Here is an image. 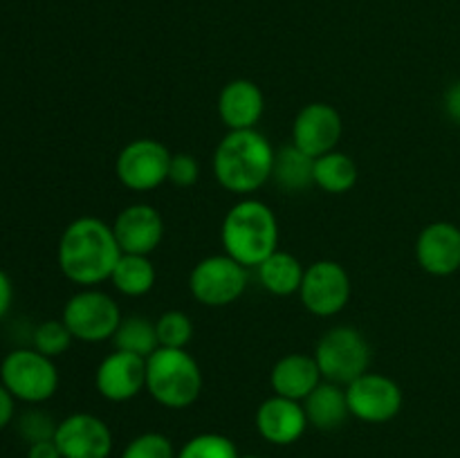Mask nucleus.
I'll use <instances>...</instances> for the list:
<instances>
[{
	"label": "nucleus",
	"instance_id": "nucleus-1",
	"mask_svg": "<svg viewBox=\"0 0 460 458\" xmlns=\"http://www.w3.org/2000/svg\"><path fill=\"white\" fill-rule=\"evenodd\" d=\"M121 247L112 225L97 216H81L63 229L58 238V269L70 283L79 287H97L111 281Z\"/></svg>",
	"mask_w": 460,
	"mask_h": 458
},
{
	"label": "nucleus",
	"instance_id": "nucleus-2",
	"mask_svg": "<svg viewBox=\"0 0 460 458\" xmlns=\"http://www.w3.org/2000/svg\"><path fill=\"white\" fill-rule=\"evenodd\" d=\"M274 153L261 130H227L214 148L211 166L225 191L250 196L272 180Z\"/></svg>",
	"mask_w": 460,
	"mask_h": 458
},
{
	"label": "nucleus",
	"instance_id": "nucleus-3",
	"mask_svg": "<svg viewBox=\"0 0 460 458\" xmlns=\"http://www.w3.org/2000/svg\"><path fill=\"white\" fill-rule=\"evenodd\" d=\"M225 254L247 269H256L279 250V220L272 207L256 198H243L229 207L220 225Z\"/></svg>",
	"mask_w": 460,
	"mask_h": 458
},
{
	"label": "nucleus",
	"instance_id": "nucleus-4",
	"mask_svg": "<svg viewBox=\"0 0 460 458\" xmlns=\"http://www.w3.org/2000/svg\"><path fill=\"white\" fill-rule=\"evenodd\" d=\"M202 371L187 348H157L146 357V391L160 407L189 409L202 393Z\"/></svg>",
	"mask_w": 460,
	"mask_h": 458
},
{
	"label": "nucleus",
	"instance_id": "nucleus-5",
	"mask_svg": "<svg viewBox=\"0 0 460 458\" xmlns=\"http://www.w3.org/2000/svg\"><path fill=\"white\" fill-rule=\"evenodd\" d=\"M0 382L13 400L40 404L57 393L58 368L52 357L36 348H16L0 362Z\"/></svg>",
	"mask_w": 460,
	"mask_h": 458
},
{
	"label": "nucleus",
	"instance_id": "nucleus-6",
	"mask_svg": "<svg viewBox=\"0 0 460 458\" xmlns=\"http://www.w3.org/2000/svg\"><path fill=\"white\" fill-rule=\"evenodd\" d=\"M313 355L323 380L341 386L358 380L371 366V344L353 326H335L323 332Z\"/></svg>",
	"mask_w": 460,
	"mask_h": 458
},
{
	"label": "nucleus",
	"instance_id": "nucleus-7",
	"mask_svg": "<svg viewBox=\"0 0 460 458\" xmlns=\"http://www.w3.org/2000/svg\"><path fill=\"white\" fill-rule=\"evenodd\" d=\"M63 323L76 341L102 344L115 337L121 323L119 304L99 287H81L63 305Z\"/></svg>",
	"mask_w": 460,
	"mask_h": 458
},
{
	"label": "nucleus",
	"instance_id": "nucleus-8",
	"mask_svg": "<svg viewBox=\"0 0 460 458\" xmlns=\"http://www.w3.org/2000/svg\"><path fill=\"white\" fill-rule=\"evenodd\" d=\"M250 283V269L232 256L214 254L198 260L189 274V290L207 308H225L241 299Z\"/></svg>",
	"mask_w": 460,
	"mask_h": 458
},
{
	"label": "nucleus",
	"instance_id": "nucleus-9",
	"mask_svg": "<svg viewBox=\"0 0 460 458\" xmlns=\"http://www.w3.org/2000/svg\"><path fill=\"white\" fill-rule=\"evenodd\" d=\"M171 155L173 153L157 139H133L117 153V180L130 191H153V189L169 182Z\"/></svg>",
	"mask_w": 460,
	"mask_h": 458
},
{
	"label": "nucleus",
	"instance_id": "nucleus-10",
	"mask_svg": "<svg viewBox=\"0 0 460 458\" xmlns=\"http://www.w3.org/2000/svg\"><path fill=\"white\" fill-rule=\"evenodd\" d=\"M350 277L337 260L322 259L305 268L299 287L304 308L314 317H335L350 301Z\"/></svg>",
	"mask_w": 460,
	"mask_h": 458
},
{
	"label": "nucleus",
	"instance_id": "nucleus-11",
	"mask_svg": "<svg viewBox=\"0 0 460 458\" xmlns=\"http://www.w3.org/2000/svg\"><path fill=\"white\" fill-rule=\"evenodd\" d=\"M344 389L350 416L368 425H385L402 411V389L385 373L367 371Z\"/></svg>",
	"mask_w": 460,
	"mask_h": 458
},
{
	"label": "nucleus",
	"instance_id": "nucleus-12",
	"mask_svg": "<svg viewBox=\"0 0 460 458\" xmlns=\"http://www.w3.org/2000/svg\"><path fill=\"white\" fill-rule=\"evenodd\" d=\"M54 443L63 458H108L115 438L106 420L94 413L79 411L58 422Z\"/></svg>",
	"mask_w": 460,
	"mask_h": 458
},
{
	"label": "nucleus",
	"instance_id": "nucleus-13",
	"mask_svg": "<svg viewBox=\"0 0 460 458\" xmlns=\"http://www.w3.org/2000/svg\"><path fill=\"white\" fill-rule=\"evenodd\" d=\"M341 133H344V121L340 110L331 103L313 101L296 112L292 124V144L317 160L326 153L337 151Z\"/></svg>",
	"mask_w": 460,
	"mask_h": 458
},
{
	"label": "nucleus",
	"instance_id": "nucleus-14",
	"mask_svg": "<svg viewBox=\"0 0 460 458\" xmlns=\"http://www.w3.org/2000/svg\"><path fill=\"white\" fill-rule=\"evenodd\" d=\"M94 386L108 402H128L146 391V359L126 350H112L94 371Z\"/></svg>",
	"mask_w": 460,
	"mask_h": 458
},
{
	"label": "nucleus",
	"instance_id": "nucleus-15",
	"mask_svg": "<svg viewBox=\"0 0 460 458\" xmlns=\"http://www.w3.org/2000/svg\"><path fill=\"white\" fill-rule=\"evenodd\" d=\"M112 232L119 242L121 254L151 256L164 238V218L148 202H135L115 216Z\"/></svg>",
	"mask_w": 460,
	"mask_h": 458
},
{
	"label": "nucleus",
	"instance_id": "nucleus-16",
	"mask_svg": "<svg viewBox=\"0 0 460 458\" xmlns=\"http://www.w3.org/2000/svg\"><path fill=\"white\" fill-rule=\"evenodd\" d=\"M416 260L431 277H452L460 269V227L447 220L431 223L418 233Z\"/></svg>",
	"mask_w": 460,
	"mask_h": 458
},
{
	"label": "nucleus",
	"instance_id": "nucleus-17",
	"mask_svg": "<svg viewBox=\"0 0 460 458\" xmlns=\"http://www.w3.org/2000/svg\"><path fill=\"white\" fill-rule=\"evenodd\" d=\"M254 422L261 438L268 440L270 445H279V447L296 443L310 427L304 402L281 398V395L263 400L256 409Z\"/></svg>",
	"mask_w": 460,
	"mask_h": 458
},
{
	"label": "nucleus",
	"instance_id": "nucleus-18",
	"mask_svg": "<svg viewBox=\"0 0 460 458\" xmlns=\"http://www.w3.org/2000/svg\"><path fill=\"white\" fill-rule=\"evenodd\" d=\"M265 112L263 90L250 79H234L218 94V117L227 130L256 128Z\"/></svg>",
	"mask_w": 460,
	"mask_h": 458
},
{
	"label": "nucleus",
	"instance_id": "nucleus-19",
	"mask_svg": "<svg viewBox=\"0 0 460 458\" xmlns=\"http://www.w3.org/2000/svg\"><path fill=\"white\" fill-rule=\"evenodd\" d=\"M322 382L323 375L314 355H283L270 373V386H272L274 395L296 400V402H304Z\"/></svg>",
	"mask_w": 460,
	"mask_h": 458
},
{
	"label": "nucleus",
	"instance_id": "nucleus-20",
	"mask_svg": "<svg viewBox=\"0 0 460 458\" xmlns=\"http://www.w3.org/2000/svg\"><path fill=\"white\" fill-rule=\"evenodd\" d=\"M304 411L310 427H317L322 431H332L349 420V400L346 389L335 382L323 380L308 398L304 400Z\"/></svg>",
	"mask_w": 460,
	"mask_h": 458
},
{
	"label": "nucleus",
	"instance_id": "nucleus-21",
	"mask_svg": "<svg viewBox=\"0 0 460 458\" xmlns=\"http://www.w3.org/2000/svg\"><path fill=\"white\" fill-rule=\"evenodd\" d=\"M305 268L301 260L290 251L277 250L270 254L263 263L256 268V277L263 290L274 296H290L299 295L301 281H304Z\"/></svg>",
	"mask_w": 460,
	"mask_h": 458
},
{
	"label": "nucleus",
	"instance_id": "nucleus-22",
	"mask_svg": "<svg viewBox=\"0 0 460 458\" xmlns=\"http://www.w3.org/2000/svg\"><path fill=\"white\" fill-rule=\"evenodd\" d=\"M272 180L288 193H301L314 187V157L299 151L295 144L277 148L274 153Z\"/></svg>",
	"mask_w": 460,
	"mask_h": 458
},
{
	"label": "nucleus",
	"instance_id": "nucleus-23",
	"mask_svg": "<svg viewBox=\"0 0 460 458\" xmlns=\"http://www.w3.org/2000/svg\"><path fill=\"white\" fill-rule=\"evenodd\" d=\"M155 265L144 254H121L111 274V283L119 295L144 296L155 287Z\"/></svg>",
	"mask_w": 460,
	"mask_h": 458
},
{
	"label": "nucleus",
	"instance_id": "nucleus-24",
	"mask_svg": "<svg viewBox=\"0 0 460 458\" xmlns=\"http://www.w3.org/2000/svg\"><path fill=\"white\" fill-rule=\"evenodd\" d=\"M359 171L349 153L331 151L314 160V187L326 193H349L358 184Z\"/></svg>",
	"mask_w": 460,
	"mask_h": 458
},
{
	"label": "nucleus",
	"instance_id": "nucleus-25",
	"mask_svg": "<svg viewBox=\"0 0 460 458\" xmlns=\"http://www.w3.org/2000/svg\"><path fill=\"white\" fill-rule=\"evenodd\" d=\"M111 341L117 350H126V353L139 355L144 359L151 357L160 348L155 321H151L148 317H139V314L121 319L119 328Z\"/></svg>",
	"mask_w": 460,
	"mask_h": 458
},
{
	"label": "nucleus",
	"instance_id": "nucleus-26",
	"mask_svg": "<svg viewBox=\"0 0 460 458\" xmlns=\"http://www.w3.org/2000/svg\"><path fill=\"white\" fill-rule=\"evenodd\" d=\"M178 458H241L236 443L223 434H198L178 449Z\"/></svg>",
	"mask_w": 460,
	"mask_h": 458
},
{
	"label": "nucleus",
	"instance_id": "nucleus-27",
	"mask_svg": "<svg viewBox=\"0 0 460 458\" xmlns=\"http://www.w3.org/2000/svg\"><path fill=\"white\" fill-rule=\"evenodd\" d=\"M160 348H187L193 337V321L182 310H166L155 321Z\"/></svg>",
	"mask_w": 460,
	"mask_h": 458
},
{
	"label": "nucleus",
	"instance_id": "nucleus-28",
	"mask_svg": "<svg viewBox=\"0 0 460 458\" xmlns=\"http://www.w3.org/2000/svg\"><path fill=\"white\" fill-rule=\"evenodd\" d=\"M75 337L67 330L63 319H48V321L39 323L31 335V344L39 353L48 355V357H61L67 348L72 346Z\"/></svg>",
	"mask_w": 460,
	"mask_h": 458
},
{
	"label": "nucleus",
	"instance_id": "nucleus-29",
	"mask_svg": "<svg viewBox=\"0 0 460 458\" xmlns=\"http://www.w3.org/2000/svg\"><path fill=\"white\" fill-rule=\"evenodd\" d=\"M119 458H178V452L169 436L160 431H146V434L135 436Z\"/></svg>",
	"mask_w": 460,
	"mask_h": 458
},
{
	"label": "nucleus",
	"instance_id": "nucleus-30",
	"mask_svg": "<svg viewBox=\"0 0 460 458\" xmlns=\"http://www.w3.org/2000/svg\"><path fill=\"white\" fill-rule=\"evenodd\" d=\"M58 422H54V418L45 411H27L22 413L21 420H18V434L27 440L30 445L40 443V440H52L57 434Z\"/></svg>",
	"mask_w": 460,
	"mask_h": 458
},
{
	"label": "nucleus",
	"instance_id": "nucleus-31",
	"mask_svg": "<svg viewBox=\"0 0 460 458\" xmlns=\"http://www.w3.org/2000/svg\"><path fill=\"white\" fill-rule=\"evenodd\" d=\"M200 178V164L191 153H173L169 164V182L178 189L193 187Z\"/></svg>",
	"mask_w": 460,
	"mask_h": 458
},
{
	"label": "nucleus",
	"instance_id": "nucleus-32",
	"mask_svg": "<svg viewBox=\"0 0 460 458\" xmlns=\"http://www.w3.org/2000/svg\"><path fill=\"white\" fill-rule=\"evenodd\" d=\"M445 112H447L454 124L460 126V79L454 81L447 92H445Z\"/></svg>",
	"mask_w": 460,
	"mask_h": 458
},
{
	"label": "nucleus",
	"instance_id": "nucleus-33",
	"mask_svg": "<svg viewBox=\"0 0 460 458\" xmlns=\"http://www.w3.org/2000/svg\"><path fill=\"white\" fill-rule=\"evenodd\" d=\"M13 411H16V400H13V395L0 382V431L12 422Z\"/></svg>",
	"mask_w": 460,
	"mask_h": 458
},
{
	"label": "nucleus",
	"instance_id": "nucleus-34",
	"mask_svg": "<svg viewBox=\"0 0 460 458\" xmlns=\"http://www.w3.org/2000/svg\"><path fill=\"white\" fill-rule=\"evenodd\" d=\"M12 301H13V286H12V278L4 269H0V319L9 313L12 308Z\"/></svg>",
	"mask_w": 460,
	"mask_h": 458
},
{
	"label": "nucleus",
	"instance_id": "nucleus-35",
	"mask_svg": "<svg viewBox=\"0 0 460 458\" xmlns=\"http://www.w3.org/2000/svg\"><path fill=\"white\" fill-rule=\"evenodd\" d=\"M27 458H63V456L52 438V440H40V443L30 445V449H27Z\"/></svg>",
	"mask_w": 460,
	"mask_h": 458
},
{
	"label": "nucleus",
	"instance_id": "nucleus-36",
	"mask_svg": "<svg viewBox=\"0 0 460 458\" xmlns=\"http://www.w3.org/2000/svg\"><path fill=\"white\" fill-rule=\"evenodd\" d=\"M241 458H263V456H254V454H250V456H241Z\"/></svg>",
	"mask_w": 460,
	"mask_h": 458
}]
</instances>
